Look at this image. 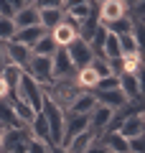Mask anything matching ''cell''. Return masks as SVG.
Masks as SVG:
<instances>
[{
	"label": "cell",
	"mask_w": 145,
	"mask_h": 153,
	"mask_svg": "<svg viewBox=\"0 0 145 153\" xmlns=\"http://www.w3.org/2000/svg\"><path fill=\"white\" fill-rule=\"evenodd\" d=\"M3 59H5V64H13V66L26 69L28 59H31V49L16 44V41H8V44H3Z\"/></svg>",
	"instance_id": "8"
},
{
	"label": "cell",
	"mask_w": 145,
	"mask_h": 153,
	"mask_svg": "<svg viewBox=\"0 0 145 153\" xmlns=\"http://www.w3.org/2000/svg\"><path fill=\"white\" fill-rule=\"evenodd\" d=\"M21 74H23V69H21V66H13V64H5L3 69H0V79H3L5 87H8V97L16 94L18 82H21Z\"/></svg>",
	"instance_id": "18"
},
{
	"label": "cell",
	"mask_w": 145,
	"mask_h": 153,
	"mask_svg": "<svg viewBox=\"0 0 145 153\" xmlns=\"http://www.w3.org/2000/svg\"><path fill=\"white\" fill-rule=\"evenodd\" d=\"M16 23H13V18H3L0 16V44H8V41H13V36H16Z\"/></svg>",
	"instance_id": "29"
},
{
	"label": "cell",
	"mask_w": 145,
	"mask_h": 153,
	"mask_svg": "<svg viewBox=\"0 0 145 153\" xmlns=\"http://www.w3.org/2000/svg\"><path fill=\"white\" fill-rule=\"evenodd\" d=\"M8 102H10V107H13V112H16V117L21 120V125H28V123L33 120L36 110H33L28 102H23V100H18V97H8Z\"/></svg>",
	"instance_id": "20"
},
{
	"label": "cell",
	"mask_w": 145,
	"mask_h": 153,
	"mask_svg": "<svg viewBox=\"0 0 145 153\" xmlns=\"http://www.w3.org/2000/svg\"><path fill=\"white\" fill-rule=\"evenodd\" d=\"M89 66L94 69V74L99 76V79H104V76H109V74H112V71H109V64H107V59H104V56H94Z\"/></svg>",
	"instance_id": "30"
},
{
	"label": "cell",
	"mask_w": 145,
	"mask_h": 153,
	"mask_svg": "<svg viewBox=\"0 0 145 153\" xmlns=\"http://www.w3.org/2000/svg\"><path fill=\"white\" fill-rule=\"evenodd\" d=\"M97 13H99V23L107 26V23L120 21V18L127 16V5H125V0H104V3H99Z\"/></svg>",
	"instance_id": "7"
},
{
	"label": "cell",
	"mask_w": 145,
	"mask_h": 153,
	"mask_svg": "<svg viewBox=\"0 0 145 153\" xmlns=\"http://www.w3.org/2000/svg\"><path fill=\"white\" fill-rule=\"evenodd\" d=\"M84 130H87V115L66 112V117H64V140H61V146H66L74 135H79V133H84Z\"/></svg>",
	"instance_id": "11"
},
{
	"label": "cell",
	"mask_w": 145,
	"mask_h": 153,
	"mask_svg": "<svg viewBox=\"0 0 145 153\" xmlns=\"http://www.w3.org/2000/svg\"><path fill=\"white\" fill-rule=\"evenodd\" d=\"M66 54H69V61H71V66H74L76 71L84 69V66H89L92 59H94L89 44H87V41H81V38H74V41L66 46Z\"/></svg>",
	"instance_id": "6"
},
{
	"label": "cell",
	"mask_w": 145,
	"mask_h": 153,
	"mask_svg": "<svg viewBox=\"0 0 145 153\" xmlns=\"http://www.w3.org/2000/svg\"><path fill=\"white\" fill-rule=\"evenodd\" d=\"M0 100H8V87H5L3 79H0Z\"/></svg>",
	"instance_id": "37"
},
{
	"label": "cell",
	"mask_w": 145,
	"mask_h": 153,
	"mask_svg": "<svg viewBox=\"0 0 145 153\" xmlns=\"http://www.w3.org/2000/svg\"><path fill=\"white\" fill-rule=\"evenodd\" d=\"M10 97H18V100H23V102H28L36 112H41V107H43V100H46V94H43V87L36 82V79H31V76L23 71L21 74V82H18V89H16V94H10Z\"/></svg>",
	"instance_id": "2"
},
{
	"label": "cell",
	"mask_w": 145,
	"mask_h": 153,
	"mask_svg": "<svg viewBox=\"0 0 145 153\" xmlns=\"http://www.w3.org/2000/svg\"><path fill=\"white\" fill-rule=\"evenodd\" d=\"M61 5H64V0H36L33 3L36 10H61Z\"/></svg>",
	"instance_id": "32"
},
{
	"label": "cell",
	"mask_w": 145,
	"mask_h": 153,
	"mask_svg": "<svg viewBox=\"0 0 145 153\" xmlns=\"http://www.w3.org/2000/svg\"><path fill=\"white\" fill-rule=\"evenodd\" d=\"M104 28H107L109 33H115V36H127V33H138V26H135V23L130 21V16L120 18V21H112V23H107Z\"/></svg>",
	"instance_id": "24"
},
{
	"label": "cell",
	"mask_w": 145,
	"mask_h": 153,
	"mask_svg": "<svg viewBox=\"0 0 145 153\" xmlns=\"http://www.w3.org/2000/svg\"><path fill=\"white\" fill-rule=\"evenodd\" d=\"M97 100V105H102V107H109V110H122L127 105V97L122 94V89H109V92H92Z\"/></svg>",
	"instance_id": "13"
},
{
	"label": "cell",
	"mask_w": 145,
	"mask_h": 153,
	"mask_svg": "<svg viewBox=\"0 0 145 153\" xmlns=\"http://www.w3.org/2000/svg\"><path fill=\"white\" fill-rule=\"evenodd\" d=\"M115 133H120V135L125 138V140H130V138H138L145 133V120H143V112H135V115H127L122 123H120V128Z\"/></svg>",
	"instance_id": "10"
},
{
	"label": "cell",
	"mask_w": 145,
	"mask_h": 153,
	"mask_svg": "<svg viewBox=\"0 0 145 153\" xmlns=\"http://www.w3.org/2000/svg\"><path fill=\"white\" fill-rule=\"evenodd\" d=\"M117 38H120V54H122V56L140 54V38H138V33H127V36H117Z\"/></svg>",
	"instance_id": "26"
},
{
	"label": "cell",
	"mask_w": 145,
	"mask_h": 153,
	"mask_svg": "<svg viewBox=\"0 0 145 153\" xmlns=\"http://www.w3.org/2000/svg\"><path fill=\"white\" fill-rule=\"evenodd\" d=\"M81 3H87V0H64L61 10H69V8H74V5H81Z\"/></svg>",
	"instance_id": "36"
},
{
	"label": "cell",
	"mask_w": 145,
	"mask_h": 153,
	"mask_svg": "<svg viewBox=\"0 0 145 153\" xmlns=\"http://www.w3.org/2000/svg\"><path fill=\"white\" fill-rule=\"evenodd\" d=\"M28 140H31V133H28L26 125L3 130V151L0 153H26L28 151Z\"/></svg>",
	"instance_id": "4"
},
{
	"label": "cell",
	"mask_w": 145,
	"mask_h": 153,
	"mask_svg": "<svg viewBox=\"0 0 145 153\" xmlns=\"http://www.w3.org/2000/svg\"><path fill=\"white\" fill-rule=\"evenodd\" d=\"M43 117H46L48 123V133H51V146H61V140H64V117L66 112L61 107H56L51 100H43V107H41Z\"/></svg>",
	"instance_id": "3"
},
{
	"label": "cell",
	"mask_w": 145,
	"mask_h": 153,
	"mask_svg": "<svg viewBox=\"0 0 145 153\" xmlns=\"http://www.w3.org/2000/svg\"><path fill=\"white\" fill-rule=\"evenodd\" d=\"M79 92H81V89L76 87L74 76H66V79H54L51 84H46V87H43V94H46V97L51 100L56 107H61L64 112L69 110V105L74 102V97H76Z\"/></svg>",
	"instance_id": "1"
},
{
	"label": "cell",
	"mask_w": 145,
	"mask_h": 153,
	"mask_svg": "<svg viewBox=\"0 0 145 153\" xmlns=\"http://www.w3.org/2000/svg\"><path fill=\"white\" fill-rule=\"evenodd\" d=\"M0 151H3V130H0Z\"/></svg>",
	"instance_id": "41"
},
{
	"label": "cell",
	"mask_w": 145,
	"mask_h": 153,
	"mask_svg": "<svg viewBox=\"0 0 145 153\" xmlns=\"http://www.w3.org/2000/svg\"><path fill=\"white\" fill-rule=\"evenodd\" d=\"M61 21H64V10H38V26L46 33L54 31Z\"/></svg>",
	"instance_id": "23"
},
{
	"label": "cell",
	"mask_w": 145,
	"mask_h": 153,
	"mask_svg": "<svg viewBox=\"0 0 145 153\" xmlns=\"http://www.w3.org/2000/svg\"><path fill=\"white\" fill-rule=\"evenodd\" d=\"M48 153H69V151H66L64 146H51V148H48Z\"/></svg>",
	"instance_id": "38"
},
{
	"label": "cell",
	"mask_w": 145,
	"mask_h": 153,
	"mask_svg": "<svg viewBox=\"0 0 145 153\" xmlns=\"http://www.w3.org/2000/svg\"><path fill=\"white\" fill-rule=\"evenodd\" d=\"M97 3H104V0H97Z\"/></svg>",
	"instance_id": "42"
},
{
	"label": "cell",
	"mask_w": 145,
	"mask_h": 153,
	"mask_svg": "<svg viewBox=\"0 0 145 153\" xmlns=\"http://www.w3.org/2000/svg\"><path fill=\"white\" fill-rule=\"evenodd\" d=\"M28 133H31L33 140H41V143H51V133H48V123L43 117V112H36L33 115V120L28 123Z\"/></svg>",
	"instance_id": "14"
},
{
	"label": "cell",
	"mask_w": 145,
	"mask_h": 153,
	"mask_svg": "<svg viewBox=\"0 0 145 153\" xmlns=\"http://www.w3.org/2000/svg\"><path fill=\"white\" fill-rule=\"evenodd\" d=\"M84 153H107V148H104V146H102V143H99V140H94V143H92V146L87 148Z\"/></svg>",
	"instance_id": "35"
},
{
	"label": "cell",
	"mask_w": 145,
	"mask_h": 153,
	"mask_svg": "<svg viewBox=\"0 0 145 153\" xmlns=\"http://www.w3.org/2000/svg\"><path fill=\"white\" fill-rule=\"evenodd\" d=\"M140 69H143V59H140V54H135V56H122V74H135V76H140Z\"/></svg>",
	"instance_id": "28"
},
{
	"label": "cell",
	"mask_w": 145,
	"mask_h": 153,
	"mask_svg": "<svg viewBox=\"0 0 145 153\" xmlns=\"http://www.w3.org/2000/svg\"><path fill=\"white\" fill-rule=\"evenodd\" d=\"M109 89H120V79H117L115 74L99 79V82H97V87H94V92H109Z\"/></svg>",
	"instance_id": "31"
},
{
	"label": "cell",
	"mask_w": 145,
	"mask_h": 153,
	"mask_svg": "<svg viewBox=\"0 0 145 153\" xmlns=\"http://www.w3.org/2000/svg\"><path fill=\"white\" fill-rule=\"evenodd\" d=\"M94 105H97V100H94V94H92V92H79V94L74 97V102L69 105V110H66V112H74V115H89Z\"/></svg>",
	"instance_id": "17"
},
{
	"label": "cell",
	"mask_w": 145,
	"mask_h": 153,
	"mask_svg": "<svg viewBox=\"0 0 145 153\" xmlns=\"http://www.w3.org/2000/svg\"><path fill=\"white\" fill-rule=\"evenodd\" d=\"M43 33H46V31H43L41 26L18 28V31H16V36H13V41H16V44H21V46H26V49H33V46H36V41L43 36Z\"/></svg>",
	"instance_id": "16"
},
{
	"label": "cell",
	"mask_w": 145,
	"mask_h": 153,
	"mask_svg": "<svg viewBox=\"0 0 145 153\" xmlns=\"http://www.w3.org/2000/svg\"><path fill=\"white\" fill-rule=\"evenodd\" d=\"M120 89L127 97V102H135V100H143V84H140V76L135 74H120Z\"/></svg>",
	"instance_id": "12"
},
{
	"label": "cell",
	"mask_w": 145,
	"mask_h": 153,
	"mask_svg": "<svg viewBox=\"0 0 145 153\" xmlns=\"http://www.w3.org/2000/svg\"><path fill=\"white\" fill-rule=\"evenodd\" d=\"M23 3H26V5H33V3H36V0H23Z\"/></svg>",
	"instance_id": "40"
},
{
	"label": "cell",
	"mask_w": 145,
	"mask_h": 153,
	"mask_svg": "<svg viewBox=\"0 0 145 153\" xmlns=\"http://www.w3.org/2000/svg\"><path fill=\"white\" fill-rule=\"evenodd\" d=\"M127 153H145V138L143 135L130 138L127 140Z\"/></svg>",
	"instance_id": "33"
},
{
	"label": "cell",
	"mask_w": 145,
	"mask_h": 153,
	"mask_svg": "<svg viewBox=\"0 0 145 153\" xmlns=\"http://www.w3.org/2000/svg\"><path fill=\"white\" fill-rule=\"evenodd\" d=\"M13 23L16 28H28V26H38V10L33 5H26L13 16Z\"/></svg>",
	"instance_id": "21"
},
{
	"label": "cell",
	"mask_w": 145,
	"mask_h": 153,
	"mask_svg": "<svg viewBox=\"0 0 145 153\" xmlns=\"http://www.w3.org/2000/svg\"><path fill=\"white\" fill-rule=\"evenodd\" d=\"M94 140H97V138L92 135L89 130H84V133H79V135H74V138H71V140L66 143L64 148H66L69 153H84V151H87V148H89Z\"/></svg>",
	"instance_id": "22"
},
{
	"label": "cell",
	"mask_w": 145,
	"mask_h": 153,
	"mask_svg": "<svg viewBox=\"0 0 145 153\" xmlns=\"http://www.w3.org/2000/svg\"><path fill=\"white\" fill-rule=\"evenodd\" d=\"M138 3H143V0H125V5H127V8H132V5H138Z\"/></svg>",
	"instance_id": "39"
},
{
	"label": "cell",
	"mask_w": 145,
	"mask_h": 153,
	"mask_svg": "<svg viewBox=\"0 0 145 153\" xmlns=\"http://www.w3.org/2000/svg\"><path fill=\"white\" fill-rule=\"evenodd\" d=\"M74 74H76V69L71 66L66 49H56L54 56H51V76L54 79H66V76H74Z\"/></svg>",
	"instance_id": "9"
},
{
	"label": "cell",
	"mask_w": 145,
	"mask_h": 153,
	"mask_svg": "<svg viewBox=\"0 0 145 153\" xmlns=\"http://www.w3.org/2000/svg\"><path fill=\"white\" fill-rule=\"evenodd\" d=\"M59 49V46L54 44V38H51V33H43L41 38L36 41V46L31 49L33 56H54V51Z\"/></svg>",
	"instance_id": "25"
},
{
	"label": "cell",
	"mask_w": 145,
	"mask_h": 153,
	"mask_svg": "<svg viewBox=\"0 0 145 153\" xmlns=\"http://www.w3.org/2000/svg\"><path fill=\"white\" fill-rule=\"evenodd\" d=\"M51 33V38H54V44L59 46V49H66V46L74 41V38H79V33H76V28H71L66 21H61L59 26L54 28V31H48Z\"/></svg>",
	"instance_id": "15"
},
{
	"label": "cell",
	"mask_w": 145,
	"mask_h": 153,
	"mask_svg": "<svg viewBox=\"0 0 145 153\" xmlns=\"http://www.w3.org/2000/svg\"><path fill=\"white\" fill-rule=\"evenodd\" d=\"M23 71H26L31 79H36L41 87H46V84L54 82V76H51V56H33L31 54V59H28V64H26Z\"/></svg>",
	"instance_id": "5"
},
{
	"label": "cell",
	"mask_w": 145,
	"mask_h": 153,
	"mask_svg": "<svg viewBox=\"0 0 145 153\" xmlns=\"http://www.w3.org/2000/svg\"><path fill=\"white\" fill-rule=\"evenodd\" d=\"M102 56L104 59H120V38L115 33L107 31V38H104V46H102Z\"/></svg>",
	"instance_id": "27"
},
{
	"label": "cell",
	"mask_w": 145,
	"mask_h": 153,
	"mask_svg": "<svg viewBox=\"0 0 145 153\" xmlns=\"http://www.w3.org/2000/svg\"><path fill=\"white\" fill-rule=\"evenodd\" d=\"M48 148H51V143H41V140H28V151L26 153H48Z\"/></svg>",
	"instance_id": "34"
},
{
	"label": "cell",
	"mask_w": 145,
	"mask_h": 153,
	"mask_svg": "<svg viewBox=\"0 0 145 153\" xmlns=\"http://www.w3.org/2000/svg\"><path fill=\"white\" fill-rule=\"evenodd\" d=\"M10 128H23V125L16 117L10 102H8V100H0V130H10Z\"/></svg>",
	"instance_id": "19"
}]
</instances>
